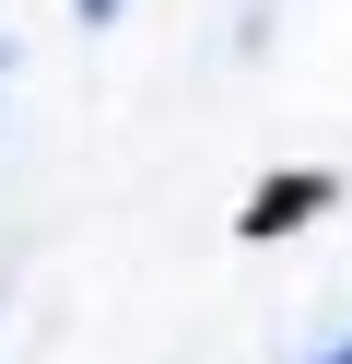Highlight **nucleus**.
Returning a JSON list of instances; mask_svg holds the SVG:
<instances>
[{"mask_svg":"<svg viewBox=\"0 0 352 364\" xmlns=\"http://www.w3.org/2000/svg\"><path fill=\"white\" fill-rule=\"evenodd\" d=\"M317 364H352V329H341V341H329V353H317Z\"/></svg>","mask_w":352,"mask_h":364,"instance_id":"obj_3","label":"nucleus"},{"mask_svg":"<svg viewBox=\"0 0 352 364\" xmlns=\"http://www.w3.org/2000/svg\"><path fill=\"white\" fill-rule=\"evenodd\" d=\"M329 200H341V188H329V176H270V188L247 200V235H294V223H317Z\"/></svg>","mask_w":352,"mask_h":364,"instance_id":"obj_1","label":"nucleus"},{"mask_svg":"<svg viewBox=\"0 0 352 364\" xmlns=\"http://www.w3.org/2000/svg\"><path fill=\"white\" fill-rule=\"evenodd\" d=\"M70 12H82V24H106V12H117V0H70Z\"/></svg>","mask_w":352,"mask_h":364,"instance_id":"obj_2","label":"nucleus"}]
</instances>
